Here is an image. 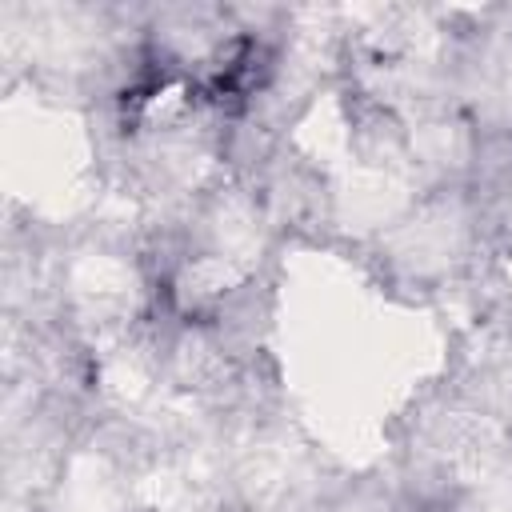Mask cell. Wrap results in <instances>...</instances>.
<instances>
[{"instance_id": "1", "label": "cell", "mask_w": 512, "mask_h": 512, "mask_svg": "<svg viewBox=\"0 0 512 512\" xmlns=\"http://www.w3.org/2000/svg\"><path fill=\"white\" fill-rule=\"evenodd\" d=\"M392 512H452V508L432 500V496H404V500L392 504Z\"/></svg>"}]
</instances>
